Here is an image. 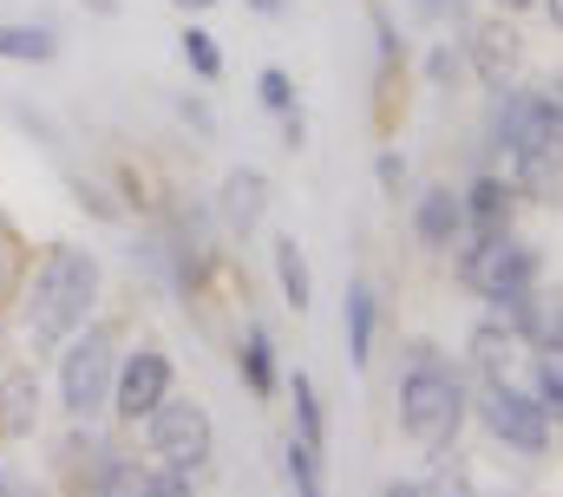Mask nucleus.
Returning a JSON list of instances; mask_svg holds the SVG:
<instances>
[{"instance_id":"nucleus-28","label":"nucleus","mask_w":563,"mask_h":497,"mask_svg":"<svg viewBox=\"0 0 563 497\" xmlns=\"http://www.w3.org/2000/svg\"><path fill=\"white\" fill-rule=\"evenodd\" d=\"M66 184H73V203H79V210H92L99 223H119V217H125V203H112V197H106V184H92V177H79V170H73Z\"/></svg>"},{"instance_id":"nucleus-31","label":"nucleus","mask_w":563,"mask_h":497,"mask_svg":"<svg viewBox=\"0 0 563 497\" xmlns=\"http://www.w3.org/2000/svg\"><path fill=\"white\" fill-rule=\"evenodd\" d=\"M426 497H478V492H472V478L459 472V459H439V478L426 485Z\"/></svg>"},{"instance_id":"nucleus-17","label":"nucleus","mask_w":563,"mask_h":497,"mask_svg":"<svg viewBox=\"0 0 563 497\" xmlns=\"http://www.w3.org/2000/svg\"><path fill=\"white\" fill-rule=\"evenodd\" d=\"M511 184H518V197H531V203H563V151H531V157H505L498 164Z\"/></svg>"},{"instance_id":"nucleus-15","label":"nucleus","mask_w":563,"mask_h":497,"mask_svg":"<svg viewBox=\"0 0 563 497\" xmlns=\"http://www.w3.org/2000/svg\"><path fill=\"white\" fill-rule=\"evenodd\" d=\"M518 334L498 321V314H485L478 328H472V373L478 379H518Z\"/></svg>"},{"instance_id":"nucleus-10","label":"nucleus","mask_w":563,"mask_h":497,"mask_svg":"<svg viewBox=\"0 0 563 497\" xmlns=\"http://www.w3.org/2000/svg\"><path fill=\"white\" fill-rule=\"evenodd\" d=\"M413 236H420L426 255H452L465 243V203H459L452 184H426L413 197Z\"/></svg>"},{"instance_id":"nucleus-11","label":"nucleus","mask_w":563,"mask_h":497,"mask_svg":"<svg viewBox=\"0 0 563 497\" xmlns=\"http://www.w3.org/2000/svg\"><path fill=\"white\" fill-rule=\"evenodd\" d=\"M459 203H465V236H478V230H518V184L505 177V170H478L465 190H459Z\"/></svg>"},{"instance_id":"nucleus-37","label":"nucleus","mask_w":563,"mask_h":497,"mask_svg":"<svg viewBox=\"0 0 563 497\" xmlns=\"http://www.w3.org/2000/svg\"><path fill=\"white\" fill-rule=\"evenodd\" d=\"M531 7H544V0H492V13H505V20H518V13H531Z\"/></svg>"},{"instance_id":"nucleus-36","label":"nucleus","mask_w":563,"mask_h":497,"mask_svg":"<svg viewBox=\"0 0 563 497\" xmlns=\"http://www.w3.org/2000/svg\"><path fill=\"white\" fill-rule=\"evenodd\" d=\"M243 7H250V13H256V20H282V13H288V7H295V0H243Z\"/></svg>"},{"instance_id":"nucleus-27","label":"nucleus","mask_w":563,"mask_h":497,"mask_svg":"<svg viewBox=\"0 0 563 497\" xmlns=\"http://www.w3.org/2000/svg\"><path fill=\"white\" fill-rule=\"evenodd\" d=\"M256 106L269 112V119H282V112H295L301 99H295V73L288 66H263L256 73Z\"/></svg>"},{"instance_id":"nucleus-42","label":"nucleus","mask_w":563,"mask_h":497,"mask_svg":"<svg viewBox=\"0 0 563 497\" xmlns=\"http://www.w3.org/2000/svg\"><path fill=\"white\" fill-rule=\"evenodd\" d=\"M544 20H551V26L563 33V0H544Z\"/></svg>"},{"instance_id":"nucleus-23","label":"nucleus","mask_w":563,"mask_h":497,"mask_svg":"<svg viewBox=\"0 0 563 497\" xmlns=\"http://www.w3.org/2000/svg\"><path fill=\"white\" fill-rule=\"evenodd\" d=\"M374 59H380V92H394V79L407 73V40L394 26V13L374 0Z\"/></svg>"},{"instance_id":"nucleus-4","label":"nucleus","mask_w":563,"mask_h":497,"mask_svg":"<svg viewBox=\"0 0 563 497\" xmlns=\"http://www.w3.org/2000/svg\"><path fill=\"white\" fill-rule=\"evenodd\" d=\"M125 354V321L112 314H92L66 347H59V412L73 426H92L112 412V373Z\"/></svg>"},{"instance_id":"nucleus-1","label":"nucleus","mask_w":563,"mask_h":497,"mask_svg":"<svg viewBox=\"0 0 563 497\" xmlns=\"http://www.w3.org/2000/svg\"><path fill=\"white\" fill-rule=\"evenodd\" d=\"M99 295H106V268L86 243H46L26 268H20V288H13V308H20V341L26 354H59L92 314H99Z\"/></svg>"},{"instance_id":"nucleus-39","label":"nucleus","mask_w":563,"mask_h":497,"mask_svg":"<svg viewBox=\"0 0 563 497\" xmlns=\"http://www.w3.org/2000/svg\"><path fill=\"white\" fill-rule=\"evenodd\" d=\"M170 7H177V13H184V20H203V13H210V7H217V0H170Z\"/></svg>"},{"instance_id":"nucleus-3","label":"nucleus","mask_w":563,"mask_h":497,"mask_svg":"<svg viewBox=\"0 0 563 497\" xmlns=\"http://www.w3.org/2000/svg\"><path fill=\"white\" fill-rule=\"evenodd\" d=\"M452 268H459V281L492 314H505V308H518V301H531L544 288V255H538V243H525L518 230H478V236H465V243L452 248Z\"/></svg>"},{"instance_id":"nucleus-8","label":"nucleus","mask_w":563,"mask_h":497,"mask_svg":"<svg viewBox=\"0 0 563 497\" xmlns=\"http://www.w3.org/2000/svg\"><path fill=\"white\" fill-rule=\"evenodd\" d=\"M170 393H177V367H170L164 347L139 341V347L119 354V373H112V419L119 426H144Z\"/></svg>"},{"instance_id":"nucleus-9","label":"nucleus","mask_w":563,"mask_h":497,"mask_svg":"<svg viewBox=\"0 0 563 497\" xmlns=\"http://www.w3.org/2000/svg\"><path fill=\"white\" fill-rule=\"evenodd\" d=\"M459 46H465V73L478 79V86H511L518 79V66H525V40H518V26L505 20V13H492V20H472L465 33H459Z\"/></svg>"},{"instance_id":"nucleus-34","label":"nucleus","mask_w":563,"mask_h":497,"mask_svg":"<svg viewBox=\"0 0 563 497\" xmlns=\"http://www.w3.org/2000/svg\"><path fill=\"white\" fill-rule=\"evenodd\" d=\"M144 497H197V478H177V472H151Z\"/></svg>"},{"instance_id":"nucleus-30","label":"nucleus","mask_w":563,"mask_h":497,"mask_svg":"<svg viewBox=\"0 0 563 497\" xmlns=\"http://www.w3.org/2000/svg\"><path fill=\"white\" fill-rule=\"evenodd\" d=\"M374 184H380L387 197H400V190H407V157H400L394 144H387V151L374 157Z\"/></svg>"},{"instance_id":"nucleus-40","label":"nucleus","mask_w":563,"mask_h":497,"mask_svg":"<svg viewBox=\"0 0 563 497\" xmlns=\"http://www.w3.org/2000/svg\"><path fill=\"white\" fill-rule=\"evenodd\" d=\"M380 497H426V485H413V478H394Z\"/></svg>"},{"instance_id":"nucleus-38","label":"nucleus","mask_w":563,"mask_h":497,"mask_svg":"<svg viewBox=\"0 0 563 497\" xmlns=\"http://www.w3.org/2000/svg\"><path fill=\"white\" fill-rule=\"evenodd\" d=\"M7 497H53L46 485H33V478H7Z\"/></svg>"},{"instance_id":"nucleus-6","label":"nucleus","mask_w":563,"mask_h":497,"mask_svg":"<svg viewBox=\"0 0 563 497\" xmlns=\"http://www.w3.org/2000/svg\"><path fill=\"white\" fill-rule=\"evenodd\" d=\"M144 459L157 472H177V478H203L210 459H217V419L203 399H184L170 393L151 419H144Z\"/></svg>"},{"instance_id":"nucleus-19","label":"nucleus","mask_w":563,"mask_h":497,"mask_svg":"<svg viewBox=\"0 0 563 497\" xmlns=\"http://www.w3.org/2000/svg\"><path fill=\"white\" fill-rule=\"evenodd\" d=\"M269 262H276L282 301H288L295 314H308V301H314V275H308V255H301V243H295V236H276V243H269Z\"/></svg>"},{"instance_id":"nucleus-41","label":"nucleus","mask_w":563,"mask_h":497,"mask_svg":"<svg viewBox=\"0 0 563 497\" xmlns=\"http://www.w3.org/2000/svg\"><path fill=\"white\" fill-rule=\"evenodd\" d=\"M79 7H86V13H106V20L119 13V0H79Z\"/></svg>"},{"instance_id":"nucleus-13","label":"nucleus","mask_w":563,"mask_h":497,"mask_svg":"<svg viewBox=\"0 0 563 497\" xmlns=\"http://www.w3.org/2000/svg\"><path fill=\"white\" fill-rule=\"evenodd\" d=\"M236 373H243V386L256 393V399H276L282 393V361H276V334L263 328V321H250L243 334H236Z\"/></svg>"},{"instance_id":"nucleus-44","label":"nucleus","mask_w":563,"mask_h":497,"mask_svg":"<svg viewBox=\"0 0 563 497\" xmlns=\"http://www.w3.org/2000/svg\"><path fill=\"white\" fill-rule=\"evenodd\" d=\"M551 92H558V106H563V79H558V86H551Z\"/></svg>"},{"instance_id":"nucleus-24","label":"nucleus","mask_w":563,"mask_h":497,"mask_svg":"<svg viewBox=\"0 0 563 497\" xmlns=\"http://www.w3.org/2000/svg\"><path fill=\"white\" fill-rule=\"evenodd\" d=\"M288 399H295V439H308L314 452H328V412H321V399H314V379L295 373V379H288Z\"/></svg>"},{"instance_id":"nucleus-26","label":"nucleus","mask_w":563,"mask_h":497,"mask_svg":"<svg viewBox=\"0 0 563 497\" xmlns=\"http://www.w3.org/2000/svg\"><path fill=\"white\" fill-rule=\"evenodd\" d=\"M420 73H426V86H432V92H452V86L465 79V46H452V40H439V46H426Z\"/></svg>"},{"instance_id":"nucleus-2","label":"nucleus","mask_w":563,"mask_h":497,"mask_svg":"<svg viewBox=\"0 0 563 497\" xmlns=\"http://www.w3.org/2000/svg\"><path fill=\"white\" fill-rule=\"evenodd\" d=\"M465 412H472L465 373L452 367L432 341H413V347H407V367H400V386H394V419H400V432L439 465V459L459 452Z\"/></svg>"},{"instance_id":"nucleus-29","label":"nucleus","mask_w":563,"mask_h":497,"mask_svg":"<svg viewBox=\"0 0 563 497\" xmlns=\"http://www.w3.org/2000/svg\"><path fill=\"white\" fill-rule=\"evenodd\" d=\"M413 13L420 20H432V26H472V0H413Z\"/></svg>"},{"instance_id":"nucleus-7","label":"nucleus","mask_w":563,"mask_h":497,"mask_svg":"<svg viewBox=\"0 0 563 497\" xmlns=\"http://www.w3.org/2000/svg\"><path fill=\"white\" fill-rule=\"evenodd\" d=\"M472 412H478V426H485L505 452H518V459H551V445H558V426H551V412L538 406V393H531L525 379H478Z\"/></svg>"},{"instance_id":"nucleus-14","label":"nucleus","mask_w":563,"mask_h":497,"mask_svg":"<svg viewBox=\"0 0 563 497\" xmlns=\"http://www.w3.org/2000/svg\"><path fill=\"white\" fill-rule=\"evenodd\" d=\"M341 334H347V361H354V367H367V361H374V334H380V295H374L367 281H347Z\"/></svg>"},{"instance_id":"nucleus-22","label":"nucleus","mask_w":563,"mask_h":497,"mask_svg":"<svg viewBox=\"0 0 563 497\" xmlns=\"http://www.w3.org/2000/svg\"><path fill=\"white\" fill-rule=\"evenodd\" d=\"M525 386L538 393V406L551 412V426L563 432V347H531V373Z\"/></svg>"},{"instance_id":"nucleus-32","label":"nucleus","mask_w":563,"mask_h":497,"mask_svg":"<svg viewBox=\"0 0 563 497\" xmlns=\"http://www.w3.org/2000/svg\"><path fill=\"white\" fill-rule=\"evenodd\" d=\"M13 288H20V255H13V230H0V308L13 301Z\"/></svg>"},{"instance_id":"nucleus-25","label":"nucleus","mask_w":563,"mask_h":497,"mask_svg":"<svg viewBox=\"0 0 563 497\" xmlns=\"http://www.w3.org/2000/svg\"><path fill=\"white\" fill-rule=\"evenodd\" d=\"M282 465H288V485H295V497H328L321 452H314L308 439H295V432H288V452H282Z\"/></svg>"},{"instance_id":"nucleus-18","label":"nucleus","mask_w":563,"mask_h":497,"mask_svg":"<svg viewBox=\"0 0 563 497\" xmlns=\"http://www.w3.org/2000/svg\"><path fill=\"white\" fill-rule=\"evenodd\" d=\"M33 426H40V379L13 367L0 379V439H33Z\"/></svg>"},{"instance_id":"nucleus-5","label":"nucleus","mask_w":563,"mask_h":497,"mask_svg":"<svg viewBox=\"0 0 563 497\" xmlns=\"http://www.w3.org/2000/svg\"><path fill=\"white\" fill-rule=\"evenodd\" d=\"M485 137L505 157H531V151H563V106L551 86H498L492 112H485Z\"/></svg>"},{"instance_id":"nucleus-21","label":"nucleus","mask_w":563,"mask_h":497,"mask_svg":"<svg viewBox=\"0 0 563 497\" xmlns=\"http://www.w3.org/2000/svg\"><path fill=\"white\" fill-rule=\"evenodd\" d=\"M177 53H184V66H190L197 86H217L223 79V46H217V33L203 20H184L177 26Z\"/></svg>"},{"instance_id":"nucleus-20","label":"nucleus","mask_w":563,"mask_h":497,"mask_svg":"<svg viewBox=\"0 0 563 497\" xmlns=\"http://www.w3.org/2000/svg\"><path fill=\"white\" fill-rule=\"evenodd\" d=\"M151 459H139V452H106V465H99V478H92V492L86 497H144V485H151Z\"/></svg>"},{"instance_id":"nucleus-43","label":"nucleus","mask_w":563,"mask_h":497,"mask_svg":"<svg viewBox=\"0 0 563 497\" xmlns=\"http://www.w3.org/2000/svg\"><path fill=\"white\" fill-rule=\"evenodd\" d=\"M0 497H7V465H0Z\"/></svg>"},{"instance_id":"nucleus-16","label":"nucleus","mask_w":563,"mask_h":497,"mask_svg":"<svg viewBox=\"0 0 563 497\" xmlns=\"http://www.w3.org/2000/svg\"><path fill=\"white\" fill-rule=\"evenodd\" d=\"M59 33L46 20H0V66H53Z\"/></svg>"},{"instance_id":"nucleus-35","label":"nucleus","mask_w":563,"mask_h":497,"mask_svg":"<svg viewBox=\"0 0 563 497\" xmlns=\"http://www.w3.org/2000/svg\"><path fill=\"white\" fill-rule=\"evenodd\" d=\"M282 144H288V151H301V144H308V112H301V106H295V112H282Z\"/></svg>"},{"instance_id":"nucleus-12","label":"nucleus","mask_w":563,"mask_h":497,"mask_svg":"<svg viewBox=\"0 0 563 497\" xmlns=\"http://www.w3.org/2000/svg\"><path fill=\"white\" fill-rule=\"evenodd\" d=\"M217 217H223L230 236H256L263 217H269V177H263L256 164H236V170L223 177V190H217Z\"/></svg>"},{"instance_id":"nucleus-33","label":"nucleus","mask_w":563,"mask_h":497,"mask_svg":"<svg viewBox=\"0 0 563 497\" xmlns=\"http://www.w3.org/2000/svg\"><path fill=\"white\" fill-rule=\"evenodd\" d=\"M177 119L190 124V131H197V137H217V112H210V106H203V99H190V92H184V99H177Z\"/></svg>"}]
</instances>
